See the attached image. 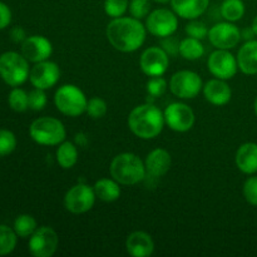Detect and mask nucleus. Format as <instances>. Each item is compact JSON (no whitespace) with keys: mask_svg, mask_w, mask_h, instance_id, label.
Segmentation results:
<instances>
[{"mask_svg":"<svg viewBox=\"0 0 257 257\" xmlns=\"http://www.w3.org/2000/svg\"><path fill=\"white\" fill-rule=\"evenodd\" d=\"M147 29L140 19L119 17L108 23L105 35L108 42L118 52L133 53L140 49L146 40Z\"/></svg>","mask_w":257,"mask_h":257,"instance_id":"f257e3e1","label":"nucleus"},{"mask_svg":"<svg viewBox=\"0 0 257 257\" xmlns=\"http://www.w3.org/2000/svg\"><path fill=\"white\" fill-rule=\"evenodd\" d=\"M165 124V114L153 103L137 105L128 115V127L131 132L141 140H153L158 137Z\"/></svg>","mask_w":257,"mask_h":257,"instance_id":"f03ea898","label":"nucleus"},{"mask_svg":"<svg viewBox=\"0 0 257 257\" xmlns=\"http://www.w3.org/2000/svg\"><path fill=\"white\" fill-rule=\"evenodd\" d=\"M109 172L119 185L133 186L142 182L147 176L145 162L131 152L119 153L112 160Z\"/></svg>","mask_w":257,"mask_h":257,"instance_id":"7ed1b4c3","label":"nucleus"},{"mask_svg":"<svg viewBox=\"0 0 257 257\" xmlns=\"http://www.w3.org/2000/svg\"><path fill=\"white\" fill-rule=\"evenodd\" d=\"M29 135L40 146H59L67 137V131L62 120L54 117H40L29 127Z\"/></svg>","mask_w":257,"mask_h":257,"instance_id":"20e7f679","label":"nucleus"},{"mask_svg":"<svg viewBox=\"0 0 257 257\" xmlns=\"http://www.w3.org/2000/svg\"><path fill=\"white\" fill-rule=\"evenodd\" d=\"M29 60L17 52L0 55V77L10 87H19L29 78Z\"/></svg>","mask_w":257,"mask_h":257,"instance_id":"39448f33","label":"nucleus"},{"mask_svg":"<svg viewBox=\"0 0 257 257\" xmlns=\"http://www.w3.org/2000/svg\"><path fill=\"white\" fill-rule=\"evenodd\" d=\"M54 104L62 114L79 117L87 112L88 99L83 90L74 84H64L54 94Z\"/></svg>","mask_w":257,"mask_h":257,"instance_id":"423d86ee","label":"nucleus"},{"mask_svg":"<svg viewBox=\"0 0 257 257\" xmlns=\"http://www.w3.org/2000/svg\"><path fill=\"white\" fill-rule=\"evenodd\" d=\"M203 88L200 75L192 70H180L171 77L170 90L180 99H193Z\"/></svg>","mask_w":257,"mask_h":257,"instance_id":"0eeeda50","label":"nucleus"},{"mask_svg":"<svg viewBox=\"0 0 257 257\" xmlns=\"http://www.w3.org/2000/svg\"><path fill=\"white\" fill-rule=\"evenodd\" d=\"M146 29L153 37H171L178 29V15L173 10L165 8L153 10L146 19Z\"/></svg>","mask_w":257,"mask_h":257,"instance_id":"6e6552de","label":"nucleus"},{"mask_svg":"<svg viewBox=\"0 0 257 257\" xmlns=\"http://www.w3.org/2000/svg\"><path fill=\"white\" fill-rule=\"evenodd\" d=\"M94 188L85 183H77L67 191L64 196V207L74 215L85 213L93 208L95 203Z\"/></svg>","mask_w":257,"mask_h":257,"instance_id":"1a4fd4ad","label":"nucleus"},{"mask_svg":"<svg viewBox=\"0 0 257 257\" xmlns=\"http://www.w3.org/2000/svg\"><path fill=\"white\" fill-rule=\"evenodd\" d=\"M59 237L54 228L40 226L29 237V252L34 257H52L57 252Z\"/></svg>","mask_w":257,"mask_h":257,"instance_id":"9d476101","label":"nucleus"},{"mask_svg":"<svg viewBox=\"0 0 257 257\" xmlns=\"http://www.w3.org/2000/svg\"><path fill=\"white\" fill-rule=\"evenodd\" d=\"M165 122L172 131L178 133L188 132L195 124V112L190 105L182 102H173L166 107Z\"/></svg>","mask_w":257,"mask_h":257,"instance_id":"9b49d317","label":"nucleus"},{"mask_svg":"<svg viewBox=\"0 0 257 257\" xmlns=\"http://www.w3.org/2000/svg\"><path fill=\"white\" fill-rule=\"evenodd\" d=\"M207 68L215 78L228 80L237 73V58L226 49H216L208 57Z\"/></svg>","mask_w":257,"mask_h":257,"instance_id":"f8f14e48","label":"nucleus"},{"mask_svg":"<svg viewBox=\"0 0 257 257\" xmlns=\"http://www.w3.org/2000/svg\"><path fill=\"white\" fill-rule=\"evenodd\" d=\"M208 40L216 49L230 50L240 43L241 30L231 22L217 23L208 30Z\"/></svg>","mask_w":257,"mask_h":257,"instance_id":"ddd939ff","label":"nucleus"},{"mask_svg":"<svg viewBox=\"0 0 257 257\" xmlns=\"http://www.w3.org/2000/svg\"><path fill=\"white\" fill-rule=\"evenodd\" d=\"M170 57L163 48L150 47L141 54L140 67L148 77H162L168 69Z\"/></svg>","mask_w":257,"mask_h":257,"instance_id":"4468645a","label":"nucleus"},{"mask_svg":"<svg viewBox=\"0 0 257 257\" xmlns=\"http://www.w3.org/2000/svg\"><path fill=\"white\" fill-rule=\"evenodd\" d=\"M59 65L49 59L35 63V65L30 69L29 73V80L33 84V87L44 90L54 87L59 82Z\"/></svg>","mask_w":257,"mask_h":257,"instance_id":"2eb2a0df","label":"nucleus"},{"mask_svg":"<svg viewBox=\"0 0 257 257\" xmlns=\"http://www.w3.org/2000/svg\"><path fill=\"white\" fill-rule=\"evenodd\" d=\"M53 53V45L43 35H32L22 43V54L32 63L48 60Z\"/></svg>","mask_w":257,"mask_h":257,"instance_id":"dca6fc26","label":"nucleus"},{"mask_svg":"<svg viewBox=\"0 0 257 257\" xmlns=\"http://www.w3.org/2000/svg\"><path fill=\"white\" fill-rule=\"evenodd\" d=\"M172 165V157L165 148H156L151 151L145 161L147 175L152 178L163 177L170 171Z\"/></svg>","mask_w":257,"mask_h":257,"instance_id":"f3484780","label":"nucleus"},{"mask_svg":"<svg viewBox=\"0 0 257 257\" xmlns=\"http://www.w3.org/2000/svg\"><path fill=\"white\" fill-rule=\"evenodd\" d=\"M203 95L205 99L208 103L217 107H222L226 105L231 100L232 97V90H231L230 85L226 83V80L218 79H210L202 88Z\"/></svg>","mask_w":257,"mask_h":257,"instance_id":"a211bd4d","label":"nucleus"},{"mask_svg":"<svg viewBox=\"0 0 257 257\" xmlns=\"http://www.w3.org/2000/svg\"><path fill=\"white\" fill-rule=\"evenodd\" d=\"M125 250L133 257H148L155 251V242L147 232L135 231L125 240Z\"/></svg>","mask_w":257,"mask_h":257,"instance_id":"6ab92c4d","label":"nucleus"},{"mask_svg":"<svg viewBox=\"0 0 257 257\" xmlns=\"http://www.w3.org/2000/svg\"><path fill=\"white\" fill-rule=\"evenodd\" d=\"M235 162L238 170L245 175H255L257 172V145L246 142L236 151Z\"/></svg>","mask_w":257,"mask_h":257,"instance_id":"aec40b11","label":"nucleus"},{"mask_svg":"<svg viewBox=\"0 0 257 257\" xmlns=\"http://www.w3.org/2000/svg\"><path fill=\"white\" fill-rule=\"evenodd\" d=\"M210 0H171L172 10L182 19L193 20L207 10Z\"/></svg>","mask_w":257,"mask_h":257,"instance_id":"412c9836","label":"nucleus"},{"mask_svg":"<svg viewBox=\"0 0 257 257\" xmlns=\"http://www.w3.org/2000/svg\"><path fill=\"white\" fill-rule=\"evenodd\" d=\"M238 69L247 75L257 74V40H247L237 53Z\"/></svg>","mask_w":257,"mask_h":257,"instance_id":"4be33fe9","label":"nucleus"},{"mask_svg":"<svg viewBox=\"0 0 257 257\" xmlns=\"http://www.w3.org/2000/svg\"><path fill=\"white\" fill-rule=\"evenodd\" d=\"M97 198L103 202H114L120 197L119 183L114 178H100L93 186Z\"/></svg>","mask_w":257,"mask_h":257,"instance_id":"5701e85b","label":"nucleus"},{"mask_svg":"<svg viewBox=\"0 0 257 257\" xmlns=\"http://www.w3.org/2000/svg\"><path fill=\"white\" fill-rule=\"evenodd\" d=\"M58 165L64 170H70L74 167L78 162V148L77 146L69 141H64L57 148L55 153Z\"/></svg>","mask_w":257,"mask_h":257,"instance_id":"b1692460","label":"nucleus"},{"mask_svg":"<svg viewBox=\"0 0 257 257\" xmlns=\"http://www.w3.org/2000/svg\"><path fill=\"white\" fill-rule=\"evenodd\" d=\"M178 53L186 60H197L205 54V47L200 39L187 37L182 39L178 45Z\"/></svg>","mask_w":257,"mask_h":257,"instance_id":"393cba45","label":"nucleus"},{"mask_svg":"<svg viewBox=\"0 0 257 257\" xmlns=\"http://www.w3.org/2000/svg\"><path fill=\"white\" fill-rule=\"evenodd\" d=\"M245 3L242 0H223L220 12L226 22L235 23L245 15Z\"/></svg>","mask_w":257,"mask_h":257,"instance_id":"a878e982","label":"nucleus"},{"mask_svg":"<svg viewBox=\"0 0 257 257\" xmlns=\"http://www.w3.org/2000/svg\"><path fill=\"white\" fill-rule=\"evenodd\" d=\"M18 235L14 228L7 225H0V256L12 253L17 247Z\"/></svg>","mask_w":257,"mask_h":257,"instance_id":"bb28decb","label":"nucleus"},{"mask_svg":"<svg viewBox=\"0 0 257 257\" xmlns=\"http://www.w3.org/2000/svg\"><path fill=\"white\" fill-rule=\"evenodd\" d=\"M38 228L37 221L33 216L27 215H19L14 221V231L18 235V237L28 238L35 232Z\"/></svg>","mask_w":257,"mask_h":257,"instance_id":"cd10ccee","label":"nucleus"},{"mask_svg":"<svg viewBox=\"0 0 257 257\" xmlns=\"http://www.w3.org/2000/svg\"><path fill=\"white\" fill-rule=\"evenodd\" d=\"M9 107L15 112H25L29 108V95L22 88L14 87L8 97Z\"/></svg>","mask_w":257,"mask_h":257,"instance_id":"c85d7f7f","label":"nucleus"},{"mask_svg":"<svg viewBox=\"0 0 257 257\" xmlns=\"http://www.w3.org/2000/svg\"><path fill=\"white\" fill-rule=\"evenodd\" d=\"M130 8V0H104V12L112 19L123 17Z\"/></svg>","mask_w":257,"mask_h":257,"instance_id":"c756f323","label":"nucleus"},{"mask_svg":"<svg viewBox=\"0 0 257 257\" xmlns=\"http://www.w3.org/2000/svg\"><path fill=\"white\" fill-rule=\"evenodd\" d=\"M17 148V137L9 130H0V158L9 156Z\"/></svg>","mask_w":257,"mask_h":257,"instance_id":"7c9ffc66","label":"nucleus"},{"mask_svg":"<svg viewBox=\"0 0 257 257\" xmlns=\"http://www.w3.org/2000/svg\"><path fill=\"white\" fill-rule=\"evenodd\" d=\"M108 105L104 99L99 97H93L88 100L87 104V114L92 119H100L107 114Z\"/></svg>","mask_w":257,"mask_h":257,"instance_id":"2f4dec72","label":"nucleus"},{"mask_svg":"<svg viewBox=\"0 0 257 257\" xmlns=\"http://www.w3.org/2000/svg\"><path fill=\"white\" fill-rule=\"evenodd\" d=\"M167 82L162 77H151L147 84H146V89H147L148 95L152 98H157L165 94L166 90H167Z\"/></svg>","mask_w":257,"mask_h":257,"instance_id":"473e14b6","label":"nucleus"},{"mask_svg":"<svg viewBox=\"0 0 257 257\" xmlns=\"http://www.w3.org/2000/svg\"><path fill=\"white\" fill-rule=\"evenodd\" d=\"M208 28L207 25L205 24L203 22H200V20H191L190 23H188L187 25H186L185 28V32L186 34L188 35V37H192V38H196V39H205L206 37L208 35Z\"/></svg>","mask_w":257,"mask_h":257,"instance_id":"72a5a7b5","label":"nucleus"},{"mask_svg":"<svg viewBox=\"0 0 257 257\" xmlns=\"http://www.w3.org/2000/svg\"><path fill=\"white\" fill-rule=\"evenodd\" d=\"M130 13L136 19H143L147 18L151 12L150 0H131L130 2Z\"/></svg>","mask_w":257,"mask_h":257,"instance_id":"f704fd0d","label":"nucleus"},{"mask_svg":"<svg viewBox=\"0 0 257 257\" xmlns=\"http://www.w3.org/2000/svg\"><path fill=\"white\" fill-rule=\"evenodd\" d=\"M29 108L33 110H43L48 103L47 94H45L44 89H39L35 88L29 93Z\"/></svg>","mask_w":257,"mask_h":257,"instance_id":"c9c22d12","label":"nucleus"},{"mask_svg":"<svg viewBox=\"0 0 257 257\" xmlns=\"http://www.w3.org/2000/svg\"><path fill=\"white\" fill-rule=\"evenodd\" d=\"M243 197L251 206H257V176L248 177L243 183Z\"/></svg>","mask_w":257,"mask_h":257,"instance_id":"e433bc0d","label":"nucleus"},{"mask_svg":"<svg viewBox=\"0 0 257 257\" xmlns=\"http://www.w3.org/2000/svg\"><path fill=\"white\" fill-rule=\"evenodd\" d=\"M12 22V10L5 3L0 2V30L9 27Z\"/></svg>","mask_w":257,"mask_h":257,"instance_id":"4c0bfd02","label":"nucleus"},{"mask_svg":"<svg viewBox=\"0 0 257 257\" xmlns=\"http://www.w3.org/2000/svg\"><path fill=\"white\" fill-rule=\"evenodd\" d=\"M10 37L12 40L15 43H23L27 39V35H25V30L22 27H14L10 30Z\"/></svg>","mask_w":257,"mask_h":257,"instance_id":"58836bf2","label":"nucleus"},{"mask_svg":"<svg viewBox=\"0 0 257 257\" xmlns=\"http://www.w3.org/2000/svg\"><path fill=\"white\" fill-rule=\"evenodd\" d=\"M255 32H253L252 28H245L243 30H241V38L242 39H245L246 42L247 40H252L253 37H255Z\"/></svg>","mask_w":257,"mask_h":257,"instance_id":"ea45409f","label":"nucleus"},{"mask_svg":"<svg viewBox=\"0 0 257 257\" xmlns=\"http://www.w3.org/2000/svg\"><path fill=\"white\" fill-rule=\"evenodd\" d=\"M251 28H252L253 32H255V34H256V37H257V15H256L255 18H253L252 25H251Z\"/></svg>","mask_w":257,"mask_h":257,"instance_id":"a19ab883","label":"nucleus"},{"mask_svg":"<svg viewBox=\"0 0 257 257\" xmlns=\"http://www.w3.org/2000/svg\"><path fill=\"white\" fill-rule=\"evenodd\" d=\"M153 2L158 3V4H167V3H171V0H153Z\"/></svg>","mask_w":257,"mask_h":257,"instance_id":"79ce46f5","label":"nucleus"},{"mask_svg":"<svg viewBox=\"0 0 257 257\" xmlns=\"http://www.w3.org/2000/svg\"><path fill=\"white\" fill-rule=\"evenodd\" d=\"M253 109H255V114H256V117H257V97H256V99H255V104H253Z\"/></svg>","mask_w":257,"mask_h":257,"instance_id":"37998d69","label":"nucleus"}]
</instances>
